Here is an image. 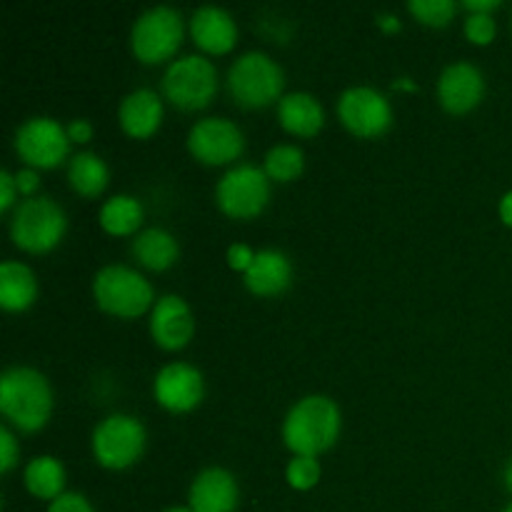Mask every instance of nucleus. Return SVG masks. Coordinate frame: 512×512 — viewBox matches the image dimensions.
<instances>
[{"label":"nucleus","mask_w":512,"mask_h":512,"mask_svg":"<svg viewBox=\"0 0 512 512\" xmlns=\"http://www.w3.org/2000/svg\"><path fill=\"white\" fill-rule=\"evenodd\" d=\"M155 403L168 413H190L198 408L205 395V380L195 365L168 363L155 373L153 380Z\"/></svg>","instance_id":"obj_13"},{"label":"nucleus","mask_w":512,"mask_h":512,"mask_svg":"<svg viewBox=\"0 0 512 512\" xmlns=\"http://www.w3.org/2000/svg\"><path fill=\"white\" fill-rule=\"evenodd\" d=\"M190 35L208 55H225L238 43V23L220 5H200L190 15Z\"/></svg>","instance_id":"obj_17"},{"label":"nucleus","mask_w":512,"mask_h":512,"mask_svg":"<svg viewBox=\"0 0 512 512\" xmlns=\"http://www.w3.org/2000/svg\"><path fill=\"white\" fill-rule=\"evenodd\" d=\"M93 300L103 313L115 318H140L145 310H153V285L140 270L128 265H105L93 275Z\"/></svg>","instance_id":"obj_3"},{"label":"nucleus","mask_w":512,"mask_h":512,"mask_svg":"<svg viewBox=\"0 0 512 512\" xmlns=\"http://www.w3.org/2000/svg\"><path fill=\"white\" fill-rule=\"evenodd\" d=\"M15 153L25 168L50 170L65 163L70 148L68 128L50 115H33L15 130Z\"/></svg>","instance_id":"obj_10"},{"label":"nucleus","mask_w":512,"mask_h":512,"mask_svg":"<svg viewBox=\"0 0 512 512\" xmlns=\"http://www.w3.org/2000/svg\"><path fill=\"white\" fill-rule=\"evenodd\" d=\"M118 123L130 138H150L163 123V98L153 88H138L120 100Z\"/></svg>","instance_id":"obj_19"},{"label":"nucleus","mask_w":512,"mask_h":512,"mask_svg":"<svg viewBox=\"0 0 512 512\" xmlns=\"http://www.w3.org/2000/svg\"><path fill=\"white\" fill-rule=\"evenodd\" d=\"M195 333V320L188 303L180 295H160L150 310V335L163 350H180L190 343Z\"/></svg>","instance_id":"obj_15"},{"label":"nucleus","mask_w":512,"mask_h":512,"mask_svg":"<svg viewBox=\"0 0 512 512\" xmlns=\"http://www.w3.org/2000/svg\"><path fill=\"white\" fill-rule=\"evenodd\" d=\"M130 253H133V258L138 260L143 268L160 273V270H168L170 265H175L180 248L178 240H175V235L170 233V230L145 228L133 238Z\"/></svg>","instance_id":"obj_22"},{"label":"nucleus","mask_w":512,"mask_h":512,"mask_svg":"<svg viewBox=\"0 0 512 512\" xmlns=\"http://www.w3.org/2000/svg\"><path fill=\"white\" fill-rule=\"evenodd\" d=\"M23 483L33 498L48 500L53 503L55 498L65 493V468L53 455H38L30 460L23 470Z\"/></svg>","instance_id":"obj_24"},{"label":"nucleus","mask_w":512,"mask_h":512,"mask_svg":"<svg viewBox=\"0 0 512 512\" xmlns=\"http://www.w3.org/2000/svg\"><path fill=\"white\" fill-rule=\"evenodd\" d=\"M408 10L415 20L430 28H445L458 13V3L455 0H410Z\"/></svg>","instance_id":"obj_27"},{"label":"nucleus","mask_w":512,"mask_h":512,"mask_svg":"<svg viewBox=\"0 0 512 512\" xmlns=\"http://www.w3.org/2000/svg\"><path fill=\"white\" fill-rule=\"evenodd\" d=\"M108 165L100 155L80 150L68 160V183L83 198H98L108 188Z\"/></svg>","instance_id":"obj_25"},{"label":"nucleus","mask_w":512,"mask_h":512,"mask_svg":"<svg viewBox=\"0 0 512 512\" xmlns=\"http://www.w3.org/2000/svg\"><path fill=\"white\" fill-rule=\"evenodd\" d=\"M290 280H293V265H290L288 255L275 248L258 250L253 265L243 275L245 288L258 298H275V295L285 293Z\"/></svg>","instance_id":"obj_18"},{"label":"nucleus","mask_w":512,"mask_h":512,"mask_svg":"<svg viewBox=\"0 0 512 512\" xmlns=\"http://www.w3.org/2000/svg\"><path fill=\"white\" fill-rule=\"evenodd\" d=\"M45 512H93V505L88 503V498L80 493H63L60 498H55L53 503H48Z\"/></svg>","instance_id":"obj_31"},{"label":"nucleus","mask_w":512,"mask_h":512,"mask_svg":"<svg viewBox=\"0 0 512 512\" xmlns=\"http://www.w3.org/2000/svg\"><path fill=\"white\" fill-rule=\"evenodd\" d=\"M143 203H140L135 195L120 193L113 195V198L105 200L100 205V228L108 235H115V238H123V235H138L140 225H143Z\"/></svg>","instance_id":"obj_23"},{"label":"nucleus","mask_w":512,"mask_h":512,"mask_svg":"<svg viewBox=\"0 0 512 512\" xmlns=\"http://www.w3.org/2000/svg\"><path fill=\"white\" fill-rule=\"evenodd\" d=\"M463 8L468 13H493L495 8H500V0H465Z\"/></svg>","instance_id":"obj_36"},{"label":"nucleus","mask_w":512,"mask_h":512,"mask_svg":"<svg viewBox=\"0 0 512 512\" xmlns=\"http://www.w3.org/2000/svg\"><path fill=\"white\" fill-rule=\"evenodd\" d=\"M18 185H15V173L10 170H0V213L13 210L15 200H18Z\"/></svg>","instance_id":"obj_33"},{"label":"nucleus","mask_w":512,"mask_h":512,"mask_svg":"<svg viewBox=\"0 0 512 512\" xmlns=\"http://www.w3.org/2000/svg\"><path fill=\"white\" fill-rule=\"evenodd\" d=\"M163 512H193V510L183 508V505H173V508H168V510H163Z\"/></svg>","instance_id":"obj_40"},{"label":"nucleus","mask_w":512,"mask_h":512,"mask_svg":"<svg viewBox=\"0 0 512 512\" xmlns=\"http://www.w3.org/2000/svg\"><path fill=\"white\" fill-rule=\"evenodd\" d=\"M375 20H378V25L383 30H400V18L395 13H378L375 15Z\"/></svg>","instance_id":"obj_38"},{"label":"nucleus","mask_w":512,"mask_h":512,"mask_svg":"<svg viewBox=\"0 0 512 512\" xmlns=\"http://www.w3.org/2000/svg\"><path fill=\"white\" fill-rule=\"evenodd\" d=\"M343 428V415L338 403L328 395H305L285 413L283 435L285 448L293 455H310L318 458L330 450Z\"/></svg>","instance_id":"obj_1"},{"label":"nucleus","mask_w":512,"mask_h":512,"mask_svg":"<svg viewBox=\"0 0 512 512\" xmlns=\"http://www.w3.org/2000/svg\"><path fill=\"white\" fill-rule=\"evenodd\" d=\"M285 480L293 490H313L320 483V463L318 458H310V455H293V460L285 468Z\"/></svg>","instance_id":"obj_28"},{"label":"nucleus","mask_w":512,"mask_h":512,"mask_svg":"<svg viewBox=\"0 0 512 512\" xmlns=\"http://www.w3.org/2000/svg\"><path fill=\"white\" fill-rule=\"evenodd\" d=\"M238 503V480L230 470L205 468L190 483L188 508L193 512H235Z\"/></svg>","instance_id":"obj_16"},{"label":"nucleus","mask_w":512,"mask_h":512,"mask_svg":"<svg viewBox=\"0 0 512 512\" xmlns=\"http://www.w3.org/2000/svg\"><path fill=\"white\" fill-rule=\"evenodd\" d=\"M230 95L243 108H265L283 98L285 73L268 53L263 50H248L238 55L228 70Z\"/></svg>","instance_id":"obj_4"},{"label":"nucleus","mask_w":512,"mask_h":512,"mask_svg":"<svg viewBox=\"0 0 512 512\" xmlns=\"http://www.w3.org/2000/svg\"><path fill=\"white\" fill-rule=\"evenodd\" d=\"M183 15L173 5H153L135 18L130 28V50L140 63H165L183 43Z\"/></svg>","instance_id":"obj_6"},{"label":"nucleus","mask_w":512,"mask_h":512,"mask_svg":"<svg viewBox=\"0 0 512 512\" xmlns=\"http://www.w3.org/2000/svg\"><path fill=\"white\" fill-rule=\"evenodd\" d=\"M163 98L180 110H200L213 100L218 90V70L205 55L190 53L170 60L165 68Z\"/></svg>","instance_id":"obj_7"},{"label":"nucleus","mask_w":512,"mask_h":512,"mask_svg":"<svg viewBox=\"0 0 512 512\" xmlns=\"http://www.w3.org/2000/svg\"><path fill=\"white\" fill-rule=\"evenodd\" d=\"M263 170L270 180H278V183H290L298 175H303L305 170V153L303 148L293 143H280L265 153Z\"/></svg>","instance_id":"obj_26"},{"label":"nucleus","mask_w":512,"mask_h":512,"mask_svg":"<svg viewBox=\"0 0 512 512\" xmlns=\"http://www.w3.org/2000/svg\"><path fill=\"white\" fill-rule=\"evenodd\" d=\"M503 480H505V488H508L510 493H512V458L508 460V465H505V470H503Z\"/></svg>","instance_id":"obj_39"},{"label":"nucleus","mask_w":512,"mask_h":512,"mask_svg":"<svg viewBox=\"0 0 512 512\" xmlns=\"http://www.w3.org/2000/svg\"><path fill=\"white\" fill-rule=\"evenodd\" d=\"M338 118L358 138H380L393 125V105L378 88L353 85L340 93Z\"/></svg>","instance_id":"obj_11"},{"label":"nucleus","mask_w":512,"mask_h":512,"mask_svg":"<svg viewBox=\"0 0 512 512\" xmlns=\"http://www.w3.org/2000/svg\"><path fill=\"white\" fill-rule=\"evenodd\" d=\"M465 38L475 45H490L498 35V23H495L493 13H468L465 15Z\"/></svg>","instance_id":"obj_29"},{"label":"nucleus","mask_w":512,"mask_h":512,"mask_svg":"<svg viewBox=\"0 0 512 512\" xmlns=\"http://www.w3.org/2000/svg\"><path fill=\"white\" fill-rule=\"evenodd\" d=\"M510 23H512V20H510Z\"/></svg>","instance_id":"obj_42"},{"label":"nucleus","mask_w":512,"mask_h":512,"mask_svg":"<svg viewBox=\"0 0 512 512\" xmlns=\"http://www.w3.org/2000/svg\"><path fill=\"white\" fill-rule=\"evenodd\" d=\"M225 260H228L230 268L238 270V273L245 275V270H248L250 265H253L255 250L250 248V245H245V243H233L228 248V253H225Z\"/></svg>","instance_id":"obj_32"},{"label":"nucleus","mask_w":512,"mask_h":512,"mask_svg":"<svg viewBox=\"0 0 512 512\" xmlns=\"http://www.w3.org/2000/svg\"><path fill=\"white\" fill-rule=\"evenodd\" d=\"M438 100L448 113L463 115L480 105L485 95V78L480 73L478 65L468 63V60H455V63L445 65L438 75Z\"/></svg>","instance_id":"obj_14"},{"label":"nucleus","mask_w":512,"mask_h":512,"mask_svg":"<svg viewBox=\"0 0 512 512\" xmlns=\"http://www.w3.org/2000/svg\"><path fill=\"white\" fill-rule=\"evenodd\" d=\"M278 120L283 130L298 138H313L323 130L325 110L313 93L295 90L285 93L278 103Z\"/></svg>","instance_id":"obj_20"},{"label":"nucleus","mask_w":512,"mask_h":512,"mask_svg":"<svg viewBox=\"0 0 512 512\" xmlns=\"http://www.w3.org/2000/svg\"><path fill=\"white\" fill-rule=\"evenodd\" d=\"M15 185H18V193L23 195V198H35V193H38L40 188L38 170L20 168L18 173H15Z\"/></svg>","instance_id":"obj_34"},{"label":"nucleus","mask_w":512,"mask_h":512,"mask_svg":"<svg viewBox=\"0 0 512 512\" xmlns=\"http://www.w3.org/2000/svg\"><path fill=\"white\" fill-rule=\"evenodd\" d=\"M145 425L135 415L113 413L100 420L90 438L98 465L108 470H125L140 460L145 450Z\"/></svg>","instance_id":"obj_8"},{"label":"nucleus","mask_w":512,"mask_h":512,"mask_svg":"<svg viewBox=\"0 0 512 512\" xmlns=\"http://www.w3.org/2000/svg\"><path fill=\"white\" fill-rule=\"evenodd\" d=\"M20 460V448L18 440H15V433L10 430L8 423L0 425V473L8 475L10 470L18 465Z\"/></svg>","instance_id":"obj_30"},{"label":"nucleus","mask_w":512,"mask_h":512,"mask_svg":"<svg viewBox=\"0 0 512 512\" xmlns=\"http://www.w3.org/2000/svg\"><path fill=\"white\" fill-rule=\"evenodd\" d=\"M188 150L205 165H230L243 155V130L230 118L208 115L200 118L188 133Z\"/></svg>","instance_id":"obj_12"},{"label":"nucleus","mask_w":512,"mask_h":512,"mask_svg":"<svg viewBox=\"0 0 512 512\" xmlns=\"http://www.w3.org/2000/svg\"><path fill=\"white\" fill-rule=\"evenodd\" d=\"M0 413L20 433H38L53 413V390L40 370L13 365L0 375Z\"/></svg>","instance_id":"obj_2"},{"label":"nucleus","mask_w":512,"mask_h":512,"mask_svg":"<svg viewBox=\"0 0 512 512\" xmlns=\"http://www.w3.org/2000/svg\"><path fill=\"white\" fill-rule=\"evenodd\" d=\"M503 512H512V503H510V505H508V508H505Z\"/></svg>","instance_id":"obj_41"},{"label":"nucleus","mask_w":512,"mask_h":512,"mask_svg":"<svg viewBox=\"0 0 512 512\" xmlns=\"http://www.w3.org/2000/svg\"><path fill=\"white\" fill-rule=\"evenodd\" d=\"M38 298L35 273L20 260H5L0 265V305L8 313H23Z\"/></svg>","instance_id":"obj_21"},{"label":"nucleus","mask_w":512,"mask_h":512,"mask_svg":"<svg viewBox=\"0 0 512 512\" xmlns=\"http://www.w3.org/2000/svg\"><path fill=\"white\" fill-rule=\"evenodd\" d=\"M498 213H500V220H503L508 228H512V190L500 198V205H498Z\"/></svg>","instance_id":"obj_37"},{"label":"nucleus","mask_w":512,"mask_h":512,"mask_svg":"<svg viewBox=\"0 0 512 512\" xmlns=\"http://www.w3.org/2000/svg\"><path fill=\"white\" fill-rule=\"evenodd\" d=\"M270 200V178L253 163H238L215 185V203L228 218L248 220L265 210Z\"/></svg>","instance_id":"obj_9"},{"label":"nucleus","mask_w":512,"mask_h":512,"mask_svg":"<svg viewBox=\"0 0 512 512\" xmlns=\"http://www.w3.org/2000/svg\"><path fill=\"white\" fill-rule=\"evenodd\" d=\"M68 220L65 210L45 195L25 198L10 218V240L25 253H50L63 240Z\"/></svg>","instance_id":"obj_5"},{"label":"nucleus","mask_w":512,"mask_h":512,"mask_svg":"<svg viewBox=\"0 0 512 512\" xmlns=\"http://www.w3.org/2000/svg\"><path fill=\"white\" fill-rule=\"evenodd\" d=\"M65 128H68L70 143H88V140L93 138V125H90V120H85V118L70 120Z\"/></svg>","instance_id":"obj_35"}]
</instances>
